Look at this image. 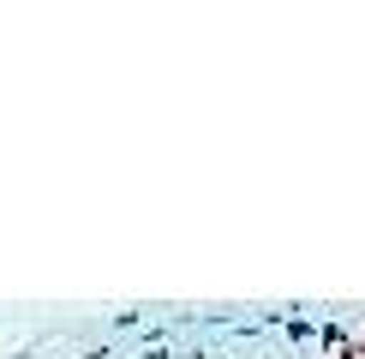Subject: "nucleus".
<instances>
[{
  "label": "nucleus",
  "instance_id": "f257e3e1",
  "mask_svg": "<svg viewBox=\"0 0 365 359\" xmlns=\"http://www.w3.org/2000/svg\"><path fill=\"white\" fill-rule=\"evenodd\" d=\"M341 359H365V341H354V348H347V353H341Z\"/></svg>",
  "mask_w": 365,
  "mask_h": 359
}]
</instances>
